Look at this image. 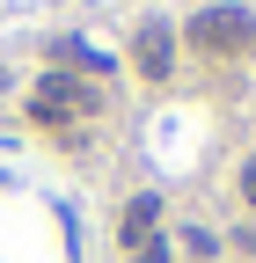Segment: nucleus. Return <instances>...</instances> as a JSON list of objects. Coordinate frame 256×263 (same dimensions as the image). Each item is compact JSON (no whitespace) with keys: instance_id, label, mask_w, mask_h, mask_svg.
Returning <instances> with one entry per match:
<instances>
[{"instance_id":"6","label":"nucleus","mask_w":256,"mask_h":263,"mask_svg":"<svg viewBox=\"0 0 256 263\" xmlns=\"http://www.w3.org/2000/svg\"><path fill=\"white\" fill-rule=\"evenodd\" d=\"M242 197L256 205V154H249V168H242Z\"/></svg>"},{"instance_id":"4","label":"nucleus","mask_w":256,"mask_h":263,"mask_svg":"<svg viewBox=\"0 0 256 263\" xmlns=\"http://www.w3.org/2000/svg\"><path fill=\"white\" fill-rule=\"evenodd\" d=\"M154 219H161V197H154V190H139L132 205H124V219H117V241H124V249H139V241L154 234Z\"/></svg>"},{"instance_id":"5","label":"nucleus","mask_w":256,"mask_h":263,"mask_svg":"<svg viewBox=\"0 0 256 263\" xmlns=\"http://www.w3.org/2000/svg\"><path fill=\"white\" fill-rule=\"evenodd\" d=\"M51 59H66V66H81V73H110V59H103V51H88L81 37H51Z\"/></svg>"},{"instance_id":"2","label":"nucleus","mask_w":256,"mask_h":263,"mask_svg":"<svg viewBox=\"0 0 256 263\" xmlns=\"http://www.w3.org/2000/svg\"><path fill=\"white\" fill-rule=\"evenodd\" d=\"M81 110H95V88H88V81L51 73V81L37 88V117H81Z\"/></svg>"},{"instance_id":"3","label":"nucleus","mask_w":256,"mask_h":263,"mask_svg":"<svg viewBox=\"0 0 256 263\" xmlns=\"http://www.w3.org/2000/svg\"><path fill=\"white\" fill-rule=\"evenodd\" d=\"M132 59H139V73H154V81H161L169 66H176V29H169V22H139Z\"/></svg>"},{"instance_id":"1","label":"nucleus","mask_w":256,"mask_h":263,"mask_svg":"<svg viewBox=\"0 0 256 263\" xmlns=\"http://www.w3.org/2000/svg\"><path fill=\"white\" fill-rule=\"evenodd\" d=\"M183 37L198 51H256V8H234V0H212L183 22Z\"/></svg>"}]
</instances>
